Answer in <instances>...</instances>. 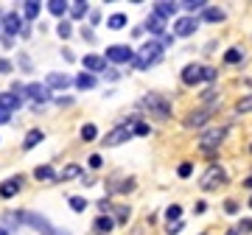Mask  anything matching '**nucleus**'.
Instances as JSON below:
<instances>
[{
  "label": "nucleus",
  "mask_w": 252,
  "mask_h": 235,
  "mask_svg": "<svg viewBox=\"0 0 252 235\" xmlns=\"http://www.w3.org/2000/svg\"><path fill=\"white\" fill-rule=\"evenodd\" d=\"M227 182V174L221 165H210L205 174H202V179H199V188L202 190H216L219 185H224Z\"/></svg>",
  "instance_id": "1"
},
{
  "label": "nucleus",
  "mask_w": 252,
  "mask_h": 235,
  "mask_svg": "<svg viewBox=\"0 0 252 235\" xmlns=\"http://www.w3.org/2000/svg\"><path fill=\"white\" fill-rule=\"evenodd\" d=\"M160 51H162L160 42H146V45L140 48V54L135 56V67H137V70H146L152 62L160 59Z\"/></svg>",
  "instance_id": "2"
},
{
  "label": "nucleus",
  "mask_w": 252,
  "mask_h": 235,
  "mask_svg": "<svg viewBox=\"0 0 252 235\" xmlns=\"http://www.w3.org/2000/svg\"><path fill=\"white\" fill-rule=\"evenodd\" d=\"M143 107L149 109L154 118H160V120H165V118L171 115V107H168V101H162L160 95H146V98H143Z\"/></svg>",
  "instance_id": "3"
},
{
  "label": "nucleus",
  "mask_w": 252,
  "mask_h": 235,
  "mask_svg": "<svg viewBox=\"0 0 252 235\" xmlns=\"http://www.w3.org/2000/svg\"><path fill=\"white\" fill-rule=\"evenodd\" d=\"M224 135H227V129H210V132H205V135H202L199 148H202L205 154H213L219 148V143L224 140Z\"/></svg>",
  "instance_id": "4"
},
{
  "label": "nucleus",
  "mask_w": 252,
  "mask_h": 235,
  "mask_svg": "<svg viewBox=\"0 0 252 235\" xmlns=\"http://www.w3.org/2000/svg\"><path fill=\"white\" fill-rule=\"evenodd\" d=\"M107 59L109 62H135V51L129 45H109L107 48Z\"/></svg>",
  "instance_id": "5"
},
{
  "label": "nucleus",
  "mask_w": 252,
  "mask_h": 235,
  "mask_svg": "<svg viewBox=\"0 0 252 235\" xmlns=\"http://www.w3.org/2000/svg\"><path fill=\"white\" fill-rule=\"evenodd\" d=\"M196 26H199L196 17H182V20H177V23H174V36H190L193 31H196Z\"/></svg>",
  "instance_id": "6"
},
{
  "label": "nucleus",
  "mask_w": 252,
  "mask_h": 235,
  "mask_svg": "<svg viewBox=\"0 0 252 235\" xmlns=\"http://www.w3.org/2000/svg\"><path fill=\"white\" fill-rule=\"evenodd\" d=\"M23 221H26V224H31V227H36L42 235H54V227L48 224L42 216H36V213H23Z\"/></svg>",
  "instance_id": "7"
},
{
  "label": "nucleus",
  "mask_w": 252,
  "mask_h": 235,
  "mask_svg": "<svg viewBox=\"0 0 252 235\" xmlns=\"http://www.w3.org/2000/svg\"><path fill=\"white\" fill-rule=\"evenodd\" d=\"M132 135H135V129H132V126H118V129H112V132L107 135L104 143H107V146H118V143H124V140H129Z\"/></svg>",
  "instance_id": "8"
},
{
  "label": "nucleus",
  "mask_w": 252,
  "mask_h": 235,
  "mask_svg": "<svg viewBox=\"0 0 252 235\" xmlns=\"http://www.w3.org/2000/svg\"><path fill=\"white\" fill-rule=\"evenodd\" d=\"M199 82H205V67L188 64V67L182 70V84H199Z\"/></svg>",
  "instance_id": "9"
},
{
  "label": "nucleus",
  "mask_w": 252,
  "mask_h": 235,
  "mask_svg": "<svg viewBox=\"0 0 252 235\" xmlns=\"http://www.w3.org/2000/svg\"><path fill=\"white\" fill-rule=\"evenodd\" d=\"M3 31H6V34H20V31H23V17L14 14V11H9V14L3 17ZM23 34H26V31H23Z\"/></svg>",
  "instance_id": "10"
},
{
  "label": "nucleus",
  "mask_w": 252,
  "mask_h": 235,
  "mask_svg": "<svg viewBox=\"0 0 252 235\" xmlns=\"http://www.w3.org/2000/svg\"><path fill=\"white\" fill-rule=\"evenodd\" d=\"M20 107H23V98L20 95H14V92H3L0 95V109L11 112V109H20Z\"/></svg>",
  "instance_id": "11"
},
{
  "label": "nucleus",
  "mask_w": 252,
  "mask_h": 235,
  "mask_svg": "<svg viewBox=\"0 0 252 235\" xmlns=\"http://www.w3.org/2000/svg\"><path fill=\"white\" fill-rule=\"evenodd\" d=\"M45 87H56V90H64V87H70V79H67L64 73H48Z\"/></svg>",
  "instance_id": "12"
},
{
  "label": "nucleus",
  "mask_w": 252,
  "mask_h": 235,
  "mask_svg": "<svg viewBox=\"0 0 252 235\" xmlns=\"http://www.w3.org/2000/svg\"><path fill=\"white\" fill-rule=\"evenodd\" d=\"M26 95H31L34 101H39V104H42V101H48V87H45V84L31 82V84L26 87Z\"/></svg>",
  "instance_id": "13"
},
{
  "label": "nucleus",
  "mask_w": 252,
  "mask_h": 235,
  "mask_svg": "<svg viewBox=\"0 0 252 235\" xmlns=\"http://www.w3.org/2000/svg\"><path fill=\"white\" fill-rule=\"evenodd\" d=\"M207 118H210V112H207V109L190 112V115L185 118V126H188V129H193V126H205V123H207Z\"/></svg>",
  "instance_id": "14"
},
{
  "label": "nucleus",
  "mask_w": 252,
  "mask_h": 235,
  "mask_svg": "<svg viewBox=\"0 0 252 235\" xmlns=\"http://www.w3.org/2000/svg\"><path fill=\"white\" fill-rule=\"evenodd\" d=\"M20 185H23V176H17V179H6L3 185H0V196H3V199H11V196L20 190Z\"/></svg>",
  "instance_id": "15"
},
{
  "label": "nucleus",
  "mask_w": 252,
  "mask_h": 235,
  "mask_svg": "<svg viewBox=\"0 0 252 235\" xmlns=\"http://www.w3.org/2000/svg\"><path fill=\"white\" fill-rule=\"evenodd\" d=\"M177 9H180V3H168V0H162V3H157V6H154V14H157V17H174V14H177Z\"/></svg>",
  "instance_id": "16"
},
{
  "label": "nucleus",
  "mask_w": 252,
  "mask_h": 235,
  "mask_svg": "<svg viewBox=\"0 0 252 235\" xmlns=\"http://www.w3.org/2000/svg\"><path fill=\"white\" fill-rule=\"evenodd\" d=\"M112 227H115V221L109 216H98L95 224H93V230H95V235H107V233H112Z\"/></svg>",
  "instance_id": "17"
},
{
  "label": "nucleus",
  "mask_w": 252,
  "mask_h": 235,
  "mask_svg": "<svg viewBox=\"0 0 252 235\" xmlns=\"http://www.w3.org/2000/svg\"><path fill=\"white\" fill-rule=\"evenodd\" d=\"M84 67L93 73H98V70H107V59H101V56H84Z\"/></svg>",
  "instance_id": "18"
},
{
  "label": "nucleus",
  "mask_w": 252,
  "mask_h": 235,
  "mask_svg": "<svg viewBox=\"0 0 252 235\" xmlns=\"http://www.w3.org/2000/svg\"><path fill=\"white\" fill-rule=\"evenodd\" d=\"M45 6H48L51 14H56V17H62L64 11H70V3H64V0H48Z\"/></svg>",
  "instance_id": "19"
},
{
  "label": "nucleus",
  "mask_w": 252,
  "mask_h": 235,
  "mask_svg": "<svg viewBox=\"0 0 252 235\" xmlns=\"http://www.w3.org/2000/svg\"><path fill=\"white\" fill-rule=\"evenodd\" d=\"M162 26H165V20L157 17V14H152V17L146 20V31L149 34H162Z\"/></svg>",
  "instance_id": "20"
},
{
  "label": "nucleus",
  "mask_w": 252,
  "mask_h": 235,
  "mask_svg": "<svg viewBox=\"0 0 252 235\" xmlns=\"http://www.w3.org/2000/svg\"><path fill=\"white\" fill-rule=\"evenodd\" d=\"M42 140H45V135H42V132H39V129H31V132H28L26 135V148H34L36 143H42Z\"/></svg>",
  "instance_id": "21"
},
{
  "label": "nucleus",
  "mask_w": 252,
  "mask_h": 235,
  "mask_svg": "<svg viewBox=\"0 0 252 235\" xmlns=\"http://www.w3.org/2000/svg\"><path fill=\"white\" fill-rule=\"evenodd\" d=\"M87 9H90V6H87L84 0H76V3H70V17L81 20V17H84V14H87Z\"/></svg>",
  "instance_id": "22"
},
{
  "label": "nucleus",
  "mask_w": 252,
  "mask_h": 235,
  "mask_svg": "<svg viewBox=\"0 0 252 235\" xmlns=\"http://www.w3.org/2000/svg\"><path fill=\"white\" fill-rule=\"evenodd\" d=\"M39 9H42V6H39L36 0H26V3H23V14H26L28 20H34L36 14H39Z\"/></svg>",
  "instance_id": "23"
},
{
  "label": "nucleus",
  "mask_w": 252,
  "mask_h": 235,
  "mask_svg": "<svg viewBox=\"0 0 252 235\" xmlns=\"http://www.w3.org/2000/svg\"><path fill=\"white\" fill-rule=\"evenodd\" d=\"M81 174V168L79 165H67L62 174H56V182H64V179H73V176H79Z\"/></svg>",
  "instance_id": "24"
},
{
  "label": "nucleus",
  "mask_w": 252,
  "mask_h": 235,
  "mask_svg": "<svg viewBox=\"0 0 252 235\" xmlns=\"http://www.w3.org/2000/svg\"><path fill=\"white\" fill-rule=\"evenodd\" d=\"M205 20H207V23H221V20H224V11H221V9H210V6H207V9H205Z\"/></svg>",
  "instance_id": "25"
},
{
  "label": "nucleus",
  "mask_w": 252,
  "mask_h": 235,
  "mask_svg": "<svg viewBox=\"0 0 252 235\" xmlns=\"http://www.w3.org/2000/svg\"><path fill=\"white\" fill-rule=\"evenodd\" d=\"M235 112H238V115H247V112H252V95H244V98L235 104Z\"/></svg>",
  "instance_id": "26"
},
{
  "label": "nucleus",
  "mask_w": 252,
  "mask_h": 235,
  "mask_svg": "<svg viewBox=\"0 0 252 235\" xmlns=\"http://www.w3.org/2000/svg\"><path fill=\"white\" fill-rule=\"evenodd\" d=\"M93 84H95V79H93L90 73H81L79 79H76V87H79V90H90Z\"/></svg>",
  "instance_id": "27"
},
{
  "label": "nucleus",
  "mask_w": 252,
  "mask_h": 235,
  "mask_svg": "<svg viewBox=\"0 0 252 235\" xmlns=\"http://www.w3.org/2000/svg\"><path fill=\"white\" fill-rule=\"evenodd\" d=\"M182 9H188V11H205L207 9V3L205 0H185V3H180Z\"/></svg>",
  "instance_id": "28"
},
{
  "label": "nucleus",
  "mask_w": 252,
  "mask_h": 235,
  "mask_svg": "<svg viewBox=\"0 0 252 235\" xmlns=\"http://www.w3.org/2000/svg\"><path fill=\"white\" fill-rule=\"evenodd\" d=\"M241 59H244V54L238 51V48H230V51L224 54V62H227V64H238Z\"/></svg>",
  "instance_id": "29"
},
{
  "label": "nucleus",
  "mask_w": 252,
  "mask_h": 235,
  "mask_svg": "<svg viewBox=\"0 0 252 235\" xmlns=\"http://www.w3.org/2000/svg\"><path fill=\"white\" fill-rule=\"evenodd\" d=\"M34 176H36V179H56V174H54V168H51V165H42V168H36Z\"/></svg>",
  "instance_id": "30"
},
{
  "label": "nucleus",
  "mask_w": 252,
  "mask_h": 235,
  "mask_svg": "<svg viewBox=\"0 0 252 235\" xmlns=\"http://www.w3.org/2000/svg\"><path fill=\"white\" fill-rule=\"evenodd\" d=\"M180 216H182V207H180V205H171V207L165 210V218H168L171 224H177V221H180Z\"/></svg>",
  "instance_id": "31"
},
{
  "label": "nucleus",
  "mask_w": 252,
  "mask_h": 235,
  "mask_svg": "<svg viewBox=\"0 0 252 235\" xmlns=\"http://www.w3.org/2000/svg\"><path fill=\"white\" fill-rule=\"evenodd\" d=\"M95 135H98V129L93 126V123H87V126L81 129V140H84V143H90V140H95Z\"/></svg>",
  "instance_id": "32"
},
{
  "label": "nucleus",
  "mask_w": 252,
  "mask_h": 235,
  "mask_svg": "<svg viewBox=\"0 0 252 235\" xmlns=\"http://www.w3.org/2000/svg\"><path fill=\"white\" fill-rule=\"evenodd\" d=\"M107 26L112 28V31H118V28H124V26H126V17H124V14H112V17L107 20Z\"/></svg>",
  "instance_id": "33"
},
{
  "label": "nucleus",
  "mask_w": 252,
  "mask_h": 235,
  "mask_svg": "<svg viewBox=\"0 0 252 235\" xmlns=\"http://www.w3.org/2000/svg\"><path fill=\"white\" fill-rule=\"evenodd\" d=\"M70 207L76 210V213H84V207H87V202L81 199V196H70Z\"/></svg>",
  "instance_id": "34"
},
{
  "label": "nucleus",
  "mask_w": 252,
  "mask_h": 235,
  "mask_svg": "<svg viewBox=\"0 0 252 235\" xmlns=\"http://www.w3.org/2000/svg\"><path fill=\"white\" fill-rule=\"evenodd\" d=\"M70 31H73L70 23H59V26H56V34L62 36V39H67V36H70Z\"/></svg>",
  "instance_id": "35"
},
{
  "label": "nucleus",
  "mask_w": 252,
  "mask_h": 235,
  "mask_svg": "<svg viewBox=\"0 0 252 235\" xmlns=\"http://www.w3.org/2000/svg\"><path fill=\"white\" fill-rule=\"evenodd\" d=\"M132 188H135V179H124L121 185H115L118 193H126V190H132Z\"/></svg>",
  "instance_id": "36"
},
{
  "label": "nucleus",
  "mask_w": 252,
  "mask_h": 235,
  "mask_svg": "<svg viewBox=\"0 0 252 235\" xmlns=\"http://www.w3.org/2000/svg\"><path fill=\"white\" fill-rule=\"evenodd\" d=\"M190 171H193V165H190V163H182V165H180V171H177V174H180L182 179H185V176H190Z\"/></svg>",
  "instance_id": "37"
},
{
  "label": "nucleus",
  "mask_w": 252,
  "mask_h": 235,
  "mask_svg": "<svg viewBox=\"0 0 252 235\" xmlns=\"http://www.w3.org/2000/svg\"><path fill=\"white\" fill-rule=\"evenodd\" d=\"M238 233H252V218H244L238 224Z\"/></svg>",
  "instance_id": "38"
},
{
  "label": "nucleus",
  "mask_w": 252,
  "mask_h": 235,
  "mask_svg": "<svg viewBox=\"0 0 252 235\" xmlns=\"http://www.w3.org/2000/svg\"><path fill=\"white\" fill-rule=\"evenodd\" d=\"M224 210L230 213V216H235V213H238V205H235V202L230 199V202H224Z\"/></svg>",
  "instance_id": "39"
},
{
  "label": "nucleus",
  "mask_w": 252,
  "mask_h": 235,
  "mask_svg": "<svg viewBox=\"0 0 252 235\" xmlns=\"http://www.w3.org/2000/svg\"><path fill=\"white\" fill-rule=\"evenodd\" d=\"M87 165H90V168H101V157L98 154H93L90 160H87Z\"/></svg>",
  "instance_id": "40"
},
{
  "label": "nucleus",
  "mask_w": 252,
  "mask_h": 235,
  "mask_svg": "<svg viewBox=\"0 0 252 235\" xmlns=\"http://www.w3.org/2000/svg\"><path fill=\"white\" fill-rule=\"evenodd\" d=\"M126 218H129V207L121 205V207H118V221H126Z\"/></svg>",
  "instance_id": "41"
},
{
  "label": "nucleus",
  "mask_w": 252,
  "mask_h": 235,
  "mask_svg": "<svg viewBox=\"0 0 252 235\" xmlns=\"http://www.w3.org/2000/svg\"><path fill=\"white\" fill-rule=\"evenodd\" d=\"M0 73H11V62H9V59H0Z\"/></svg>",
  "instance_id": "42"
},
{
  "label": "nucleus",
  "mask_w": 252,
  "mask_h": 235,
  "mask_svg": "<svg viewBox=\"0 0 252 235\" xmlns=\"http://www.w3.org/2000/svg\"><path fill=\"white\" fill-rule=\"evenodd\" d=\"M135 135H140V137L149 135V126H146V123H137V126H135Z\"/></svg>",
  "instance_id": "43"
},
{
  "label": "nucleus",
  "mask_w": 252,
  "mask_h": 235,
  "mask_svg": "<svg viewBox=\"0 0 252 235\" xmlns=\"http://www.w3.org/2000/svg\"><path fill=\"white\" fill-rule=\"evenodd\" d=\"M168 233H171V235L182 233V221H177V224H168Z\"/></svg>",
  "instance_id": "44"
},
{
  "label": "nucleus",
  "mask_w": 252,
  "mask_h": 235,
  "mask_svg": "<svg viewBox=\"0 0 252 235\" xmlns=\"http://www.w3.org/2000/svg\"><path fill=\"white\" fill-rule=\"evenodd\" d=\"M216 79V70L213 67H205V82H213Z\"/></svg>",
  "instance_id": "45"
},
{
  "label": "nucleus",
  "mask_w": 252,
  "mask_h": 235,
  "mask_svg": "<svg viewBox=\"0 0 252 235\" xmlns=\"http://www.w3.org/2000/svg\"><path fill=\"white\" fill-rule=\"evenodd\" d=\"M9 115H11V112H6V109H0V123H9Z\"/></svg>",
  "instance_id": "46"
},
{
  "label": "nucleus",
  "mask_w": 252,
  "mask_h": 235,
  "mask_svg": "<svg viewBox=\"0 0 252 235\" xmlns=\"http://www.w3.org/2000/svg\"><path fill=\"white\" fill-rule=\"evenodd\" d=\"M205 210H207V205H205V202H196V207H193V213H205Z\"/></svg>",
  "instance_id": "47"
},
{
  "label": "nucleus",
  "mask_w": 252,
  "mask_h": 235,
  "mask_svg": "<svg viewBox=\"0 0 252 235\" xmlns=\"http://www.w3.org/2000/svg\"><path fill=\"white\" fill-rule=\"evenodd\" d=\"M98 207H101V210H104V213H107V210H109V207H112V205H109V202H107V199H101V202H98Z\"/></svg>",
  "instance_id": "48"
},
{
  "label": "nucleus",
  "mask_w": 252,
  "mask_h": 235,
  "mask_svg": "<svg viewBox=\"0 0 252 235\" xmlns=\"http://www.w3.org/2000/svg\"><path fill=\"white\" fill-rule=\"evenodd\" d=\"M244 185H247V188H252V176H247V182H244Z\"/></svg>",
  "instance_id": "49"
},
{
  "label": "nucleus",
  "mask_w": 252,
  "mask_h": 235,
  "mask_svg": "<svg viewBox=\"0 0 252 235\" xmlns=\"http://www.w3.org/2000/svg\"><path fill=\"white\" fill-rule=\"evenodd\" d=\"M227 235H238V227H235V230H230V233H227Z\"/></svg>",
  "instance_id": "50"
},
{
  "label": "nucleus",
  "mask_w": 252,
  "mask_h": 235,
  "mask_svg": "<svg viewBox=\"0 0 252 235\" xmlns=\"http://www.w3.org/2000/svg\"><path fill=\"white\" fill-rule=\"evenodd\" d=\"M0 235H6V227H0Z\"/></svg>",
  "instance_id": "51"
},
{
  "label": "nucleus",
  "mask_w": 252,
  "mask_h": 235,
  "mask_svg": "<svg viewBox=\"0 0 252 235\" xmlns=\"http://www.w3.org/2000/svg\"><path fill=\"white\" fill-rule=\"evenodd\" d=\"M250 207H252V199H250Z\"/></svg>",
  "instance_id": "52"
}]
</instances>
